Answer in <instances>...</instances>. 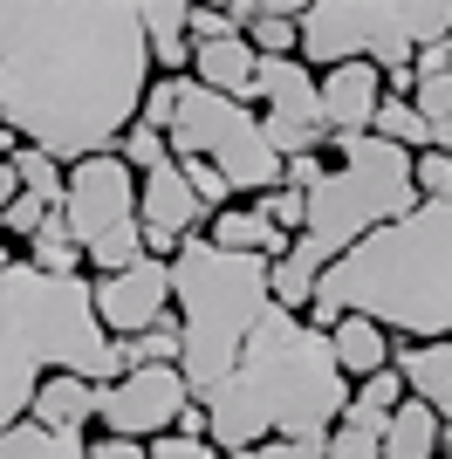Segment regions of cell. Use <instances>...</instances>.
<instances>
[{
	"label": "cell",
	"instance_id": "6da1fadb",
	"mask_svg": "<svg viewBox=\"0 0 452 459\" xmlns=\"http://www.w3.org/2000/svg\"><path fill=\"white\" fill-rule=\"evenodd\" d=\"M151 56L137 0H0V124L69 172L137 124Z\"/></svg>",
	"mask_w": 452,
	"mask_h": 459
},
{
	"label": "cell",
	"instance_id": "7a4b0ae2",
	"mask_svg": "<svg viewBox=\"0 0 452 459\" xmlns=\"http://www.w3.org/2000/svg\"><path fill=\"white\" fill-rule=\"evenodd\" d=\"M336 316H363L391 343H452V199H418L322 268L301 323L329 329Z\"/></svg>",
	"mask_w": 452,
	"mask_h": 459
},
{
	"label": "cell",
	"instance_id": "3957f363",
	"mask_svg": "<svg viewBox=\"0 0 452 459\" xmlns=\"http://www.w3.org/2000/svg\"><path fill=\"white\" fill-rule=\"evenodd\" d=\"M350 404V377L329 357V336L288 308H267L247 336L240 364L206 398V439L247 453L267 439H322Z\"/></svg>",
	"mask_w": 452,
	"mask_h": 459
},
{
	"label": "cell",
	"instance_id": "277c9868",
	"mask_svg": "<svg viewBox=\"0 0 452 459\" xmlns=\"http://www.w3.org/2000/svg\"><path fill=\"white\" fill-rule=\"evenodd\" d=\"M41 377L117 384L124 357L96 323L83 274H35L28 261H14L0 281V432L28 419Z\"/></svg>",
	"mask_w": 452,
	"mask_h": 459
},
{
	"label": "cell",
	"instance_id": "5b68a950",
	"mask_svg": "<svg viewBox=\"0 0 452 459\" xmlns=\"http://www.w3.org/2000/svg\"><path fill=\"white\" fill-rule=\"evenodd\" d=\"M171 274V323H178V377L186 398L206 404L240 364L247 336L267 308V261L254 254H220L206 233H186L178 254L165 261Z\"/></svg>",
	"mask_w": 452,
	"mask_h": 459
},
{
	"label": "cell",
	"instance_id": "8992f818",
	"mask_svg": "<svg viewBox=\"0 0 452 459\" xmlns=\"http://www.w3.org/2000/svg\"><path fill=\"white\" fill-rule=\"evenodd\" d=\"M336 165L322 172V186L309 192V220L301 233L288 240V261L309 268L322 281V268L350 254L357 240H370L377 227H391L418 206V186H412V158L391 152L384 137H329Z\"/></svg>",
	"mask_w": 452,
	"mask_h": 459
},
{
	"label": "cell",
	"instance_id": "52a82bcc",
	"mask_svg": "<svg viewBox=\"0 0 452 459\" xmlns=\"http://www.w3.org/2000/svg\"><path fill=\"white\" fill-rule=\"evenodd\" d=\"M452 41V0H309L295 21V62L301 69H412L418 48Z\"/></svg>",
	"mask_w": 452,
	"mask_h": 459
},
{
	"label": "cell",
	"instance_id": "ba28073f",
	"mask_svg": "<svg viewBox=\"0 0 452 459\" xmlns=\"http://www.w3.org/2000/svg\"><path fill=\"white\" fill-rule=\"evenodd\" d=\"M62 227H69L83 268L117 274L144 254V233H137V178L117 152H96L83 165L62 172Z\"/></svg>",
	"mask_w": 452,
	"mask_h": 459
},
{
	"label": "cell",
	"instance_id": "9c48e42d",
	"mask_svg": "<svg viewBox=\"0 0 452 459\" xmlns=\"http://www.w3.org/2000/svg\"><path fill=\"white\" fill-rule=\"evenodd\" d=\"M171 158H206L213 172L233 186V199H261V192L282 186V158L267 152L261 137V117L247 110V103H226V96L199 90V82H186V103H178V117H171L165 131Z\"/></svg>",
	"mask_w": 452,
	"mask_h": 459
},
{
	"label": "cell",
	"instance_id": "30bf717a",
	"mask_svg": "<svg viewBox=\"0 0 452 459\" xmlns=\"http://www.w3.org/2000/svg\"><path fill=\"white\" fill-rule=\"evenodd\" d=\"M186 377L171 364H144V370H124L117 384H103L96 391V425H103V439H165L171 425H178V411H186Z\"/></svg>",
	"mask_w": 452,
	"mask_h": 459
},
{
	"label": "cell",
	"instance_id": "8fae6325",
	"mask_svg": "<svg viewBox=\"0 0 452 459\" xmlns=\"http://www.w3.org/2000/svg\"><path fill=\"white\" fill-rule=\"evenodd\" d=\"M90 302H96L103 336H110V343H131V336H144L158 316H171V274H165V261L137 254L131 268L96 274V281H90Z\"/></svg>",
	"mask_w": 452,
	"mask_h": 459
},
{
	"label": "cell",
	"instance_id": "7c38bea8",
	"mask_svg": "<svg viewBox=\"0 0 452 459\" xmlns=\"http://www.w3.org/2000/svg\"><path fill=\"white\" fill-rule=\"evenodd\" d=\"M137 233H144L151 261H171L186 233H206V206L192 199V186L178 178V165H158L137 186Z\"/></svg>",
	"mask_w": 452,
	"mask_h": 459
},
{
	"label": "cell",
	"instance_id": "4fadbf2b",
	"mask_svg": "<svg viewBox=\"0 0 452 459\" xmlns=\"http://www.w3.org/2000/svg\"><path fill=\"white\" fill-rule=\"evenodd\" d=\"M377 103H384V69L370 62H336L316 76V124L322 137H363Z\"/></svg>",
	"mask_w": 452,
	"mask_h": 459
},
{
	"label": "cell",
	"instance_id": "5bb4252c",
	"mask_svg": "<svg viewBox=\"0 0 452 459\" xmlns=\"http://www.w3.org/2000/svg\"><path fill=\"white\" fill-rule=\"evenodd\" d=\"M254 96H261V117L316 124V69H301L295 56H254Z\"/></svg>",
	"mask_w": 452,
	"mask_h": 459
},
{
	"label": "cell",
	"instance_id": "9a60e30c",
	"mask_svg": "<svg viewBox=\"0 0 452 459\" xmlns=\"http://www.w3.org/2000/svg\"><path fill=\"white\" fill-rule=\"evenodd\" d=\"M199 90L226 96V103H254V48L247 35H226V41H199L192 48V69H186Z\"/></svg>",
	"mask_w": 452,
	"mask_h": 459
},
{
	"label": "cell",
	"instance_id": "2e32d148",
	"mask_svg": "<svg viewBox=\"0 0 452 459\" xmlns=\"http://www.w3.org/2000/svg\"><path fill=\"white\" fill-rule=\"evenodd\" d=\"M96 391L103 384H83V377H41L35 384V404H28V419L41 432H62V439H83L96 419Z\"/></svg>",
	"mask_w": 452,
	"mask_h": 459
},
{
	"label": "cell",
	"instance_id": "e0dca14e",
	"mask_svg": "<svg viewBox=\"0 0 452 459\" xmlns=\"http://www.w3.org/2000/svg\"><path fill=\"white\" fill-rule=\"evenodd\" d=\"M186 0H137V28H144V56L158 76H186L192 41H186Z\"/></svg>",
	"mask_w": 452,
	"mask_h": 459
},
{
	"label": "cell",
	"instance_id": "ac0fdd59",
	"mask_svg": "<svg viewBox=\"0 0 452 459\" xmlns=\"http://www.w3.org/2000/svg\"><path fill=\"white\" fill-rule=\"evenodd\" d=\"M391 370L404 377V398L432 411L452 404V343H391Z\"/></svg>",
	"mask_w": 452,
	"mask_h": 459
},
{
	"label": "cell",
	"instance_id": "d6986e66",
	"mask_svg": "<svg viewBox=\"0 0 452 459\" xmlns=\"http://www.w3.org/2000/svg\"><path fill=\"white\" fill-rule=\"evenodd\" d=\"M322 336H329V357H336V370H343L350 384L377 377V370H391V336H384L377 323H363V316H336Z\"/></svg>",
	"mask_w": 452,
	"mask_h": 459
},
{
	"label": "cell",
	"instance_id": "ffe728a7",
	"mask_svg": "<svg viewBox=\"0 0 452 459\" xmlns=\"http://www.w3.org/2000/svg\"><path fill=\"white\" fill-rule=\"evenodd\" d=\"M206 240H213L220 254H254V261H282V254H288V240L267 227L254 206H226V212H213V220H206Z\"/></svg>",
	"mask_w": 452,
	"mask_h": 459
},
{
	"label": "cell",
	"instance_id": "44dd1931",
	"mask_svg": "<svg viewBox=\"0 0 452 459\" xmlns=\"http://www.w3.org/2000/svg\"><path fill=\"white\" fill-rule=\"evenodd\" d=\"M439 446H446V425H439L432 404L404 398L384 419V459H439Z\"/></svg>",
	"mask_w": 452,
	"mask_h": 459
},
{
	"label": "cell",
	"instance_id": "7402d4cb",
	"mask_svg": "<svg viewBox=\"0 0 452 459\" xmlns=\"http://www.w3.org/2000/svg\"><path fill=\"white\" fill-rule=\"evenodd\" d=\"M404 404V377L397 370H377V377L350 384V404H343V425H384Z\"/></svg>",
	"mask_w": 452,
	"mask_h": 459
},
{
	"label": "cell",
	"instance_id": "603a6c76",
	"mask_svg": "<svg viewBox=\"0 0 452 459\" xmlns=\"http://www.w3.org/2000/svg\"><path fill=\"white\" fill-rule=\"evenodd\" d=\"M35 274H83V254H75L69 227H62V212H48L35 233H28V254H21Z\"/></svg>",
	"mask_w": 452,
	"mask_h": 459
},
{
	"label": "cell",
	"instance_id": "cb8c5ba5",
	"mask_svg": "<svg viewBox=\"0 0 452 459\" xmlns=\"http://www.w3.org/2000/svg\"><path fill=\"white\" fill-rule=\"evenodd\" d=\"M0 459H90L83 439H62V432H41L35 419H21L0 432Z\"/></svg>",
	"mask_w": 452,
	"mask_h": 459
},
{
	"label": "cell",
	"instance_id": "d4e9b609",
	"mask_svg": "<svg viewBox=\"0 0 452 459\" xmlns=\"http://www.w3.org/2000/svg\"><path fill=\"white\" fill-rule=\"evenodd\" d=\"M7 172H14V186L28 192V199H41V206H62V165L48 152H35V144H14L7 152Z\"/></svg>",
	"mask_w": 452,
	"mask_h": 459
},
{
	"label": "cell",
	"instance_id": "484cf974",
	"mask_svg": "<svg viewBox=\"0 0 452 459\" xmlns=\"http://www.w3.org/2000/svg\"><path fill=\"white\" fill-rule=\"evenodd\" d=\"M117 357H124V370H144V364H171V370H178V323H171V316H158L144 336L117 343Z\"/></svg>",
	"mask_w": 452,
	"mask_h": 459
},
{
	"label": "cell",
	"instance_id": "4316f807",
	"mask_svg": "<svg viewBox=\"0 0 452 459\" xmlns=\"http://www.w3.org/2000/svg\"><path fill=\"white\" fill-rule=\"evenodd\" d=\"M322 459H384V425H329L322 432Z\"/></svg>",
	"mask_w": 452,
	"mask_h": 459
},
{
	"label": "cell",
	"instance_id": "83f0119b",
	"mask_svg": "<svg viewBox=\"0 0 452 459\" xmlns=\"http://www.w3.org/2000/svg\"><path fill=\"white\" fill-rule=\"evenodd\" d=\"M186 82H192V76H151L144 103H137V124H151V131L165 137L171 117H178V103H186Z\"/></svg>",
	"mask_w": 452,
	"mask_h": 459
},
{
	"label": "cell",
	"instance_id": "f1b7e54d",
	"mask_svg": "<svg viewBox=\"0 0 452 459\" xmlns=\"http://www.w3.org/2000/svg\"><path fill=\"white\" fill-rule=\"evenodd\" d=\"M117 158L131 165V178H144V172H158V165H171V144L151 124H131V131L117 137Z\"/></svg>",
	"mask_w": 452,
	"mask_h": 459
},
{
	"label": "cell",
	"instance_id": "f546056e",
	"mask_svg": "<svg viewBox=\"0 0 452 459\" xmlns=\"http://www.w3.org/2000/svg\"><path fill=\"white\" fill-rule=\"evenodd\" d=\"M171 165H178V178L192 186V199L206 206V220H213V212H226V206H233V186H226V178L213 172L206 158H171Z\"/></svg>",
	"mask_w": 452,
	"mask_h": 459
},
{
	"label": "cell",
	"instance_id": "4dcf8cb0",
	"mask_svg": "<svg viewBox=\"0 0 452 459\" xmlns=\"http://www.w3.org/2000/svg\"><path fill=\"white\" fill-rule=\"evenodd\" d=\"M247 206L261 212V220H267L274 233H282V240H295V233H301V220H309V199H301V192H288V186L261 192V199H247Z\"/></svg>",
	"mask_w": 452,
	"mask_h": 459
},
{
	"label": "cell",
	"instance_id": "1f68e13d",
	"mask_svg": "<svg viewBox=\"0 0 452 459\" xmlns=\"http://www.w3.org/2000/svg\"><path fill=\"white\" fill-rule=\"evenodd\" d=\"M247 48H254V56H295V21H288V14H267L261 0H254V21H247Z\"/></svg>",
	"mask_w": 452,
	"mask_h": 459
},
{
	"label": "cell",
	"instance_id": "d6a6232c",
	"mask_svg": "<svg viewBox=\"0 0 452 459\" xmlns=\"http://www.w3.org/2000/svg\"><path fill=\"white\" fill-rule=\"evenodd\" d=\"M412 186H418V199H452V152H418Z\"/></svg>",
	"mask_w": 452,
	"mask_h": 459
},
{
	"label": "cell",
	"instance_id": "836d02e7",
	"mask_svg": "<svg viewBox=\"0 0 452 459\" xmlns=\"http://www.w3.org/2000/svg\"><path fill=\"white\" fill-rule=\"evenodd\" d=\"M48 212H56V206H41V199L14 192V199H7V212H0V240H21V247H28V233H35Z\"/></svg>",
	"mask_w": 452,
	"mask_h": 459
},
{
	"label": "cell",
	"instance_id": "e575fe53",
	"mask_svg": "<svg viewBox=\"0 0 452 459\" xmlns=\"http://www.w3.org/2000/svg\"><path fill=\"white\" fill-rule=\"evenodd\" d=\"M144 459H226L213 439H178V432H165V439H151Z\"/></svg>",
	"mask_w": 452,
	"mask_h": 459
},
{
	"label": "cell",
	"instance_id": "d590c367",
	"mask_svg": "<svg viewBox=\"0 0 452 459\" xmlns=\"http://www.w3.org/2000/svg\"><path fill=\"white\" fill-rule=\"evenodd\" d=\"M226 459H322V439H267V446H247V453H226Z\"/></svg>",
	"mask_w": 452,
	"mask_h": 459
},
{
	"label": "cell",
	"instance_id": "8d00e7d4",
	"mask_svg": "<svg viewBox=\"0 0 452 459\" xmlns=\"http://www.w3.org/2000/svg\"><path fill=\"white\" fill-rule=\"evenodd\" d=\"M322 172H329V165H322V152H309V158H282V186H288V192H301V199L322 186Z\"/></svg>",
	"mask_w": 452,
	"mask_h": 459
},
{
	"label": "cell",
	"instance_id": "74e56055",
	"mask_svg": "<svg viewBox=\"0 0 452 459\" xmlns=\"http://www.w3.org/2000/svg\"><path fill=\"white\" fill-rule=\"evenodd\" d=\"M83 446H90V459H144L137 439H83Z\"/></svg>",
	"mask_w": 452,
	"mask_h": 459
},
{
	"label": "cell",
	"instance_id": "f35d334b",
	"mask_svg": "<svg viewBox=\"0 0 452 459\" xmlns=\"http://www.w3.org/2000/svg\"><path fill=\"white\" fill-rule=\"evenodd\" d=\"M171 432H178V439H206V404H186V411H178V425H171Z\"/></svg>",
	"mask_w": 452,
	"mask_h": 459
},
{
	"label": "cell",
	"instance_id": "ab89813d",
	"mask_svg": "<svg viewBox=\"0 0 452 459\" xmlns=\"http://www.w3.org/2000/svg\"><path fill=\"white\" fill-rule=\"evenodd\" d=\"M14 192H21V186H14V172L0 165V212H7V199H14Z\"/></svg>",
	"mask_w": 452,
	"mask_h": 459
},
{
	"label": "cell",
	"instance_id": "60d3db41",
	"mask_svg": "<svg viewBox=\"0 0 452 459\" xmlns=\"http://www.w3.org/2000/svg\"><path fill=\"white\" fill-rule=\"evenodd\" d=\"M14 261H21V254L7 247V240H0V281H7V268H14Z\"/></svg>",
	"mask_w": 452,
	"mask_h": 459
},
{
	"label": "cell",
	"instance_id": "b9f144b4",
	"mask_svg": "<svg viewBox=\"0 0 452 459\" xmlns=\"http://www.w3.org/2000/svg\"><path fill=\"white\" fill-rule=\"evenodd\" d=\"M7 152H14V131H7V124H0V165H7Z\"/></svg>",
	"mask_w": 452,
	"mask_h": 459
},
{
	"label": "cell",
	"instance_id": "7bdbcfd3",
	"mask_svg": "<svg viewBox=\"0 0 452 459\" xmlns=\"http://www.w3.org/2000/svg\"><path fill=\"white\" fill-rule=\"evenodd\" d=\"M439 425H452V404H446V411H439Z\"/></svg>",
	"mask_w": 452,
	"mask_h": 459
},
{
	"label": "cell",
	"instance_id": "ee69618b",
	"mask_svg": "<svg viewBox=\"0 0 452 459\" xmlns=\"http://www.w3.org/2000/svg\"><path fill=\"white\" fill-rule=\"evenodd\" d=\"M439 453H452V425H446V446H439Z\"/></svg>",
	"mask_w": 452,
	"mask_h": 459
}]
</instances>
